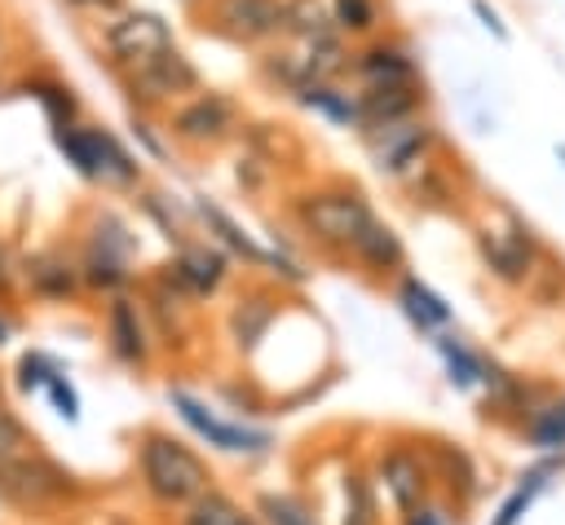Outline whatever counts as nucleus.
Wrapping results in <instances>:
<instances>
[{"instance_id":"473e14b6","label":"nucleus","mask_w":565,"mask_h":525,"mask_svg":"<svg viewBox=\"0 0 565 525\" xmlns=\"http://www.w3.org/2000/svg\"><path fill=\"white\" fill-rule=\"evenodd\" d=\"M472 13L481 18V26H486V31H490V35L499 40V44L508 40V26H503V18H499V9H490L486 0H472Z\"/></svg>"},{"instance_id":"cd10ccee","label":"nucleus","mask_w":565,"mask_h":525,"mask_svg":"<svg viewBox=\"0 0 565 525\" xmlns=\"http://www.w3.org/2000/svg\"><path fill=\"white\" fill-rule=\"evenodd\" d=\"M260 512H265L274 525H313V516H305L291 499H278V494H265V499H260Z\"/></svg>"},{"instance_id":"f257e3e1","label":"nucleus","mask_w":565,"mask_h":525,"mask_svg":"<svg viewBox=\"0 0 565 525\" xmlns=\"http://www.w3.org/2000/svg\"><path fill=\"white\" fill-rule=\"evenodd\" d=\"M141 472H146V485L168 503H185L207 490V468L172 437H146Z\"/></svg>"},{"instance_id":"72a5a7b5","label":"nucleus","mask_w":565,"mask_h":525,"mask_svg":"<svg viewBox=\"0 0 565 525\" xmlns=\"http://www.w3.org/2000/svg\"><path fill=\"white\" fill-rule=\"evenodd\" d=\"M35 287H44V291H71V274L62 265H44V269H35Z\"/></svg>"},{"instance_id":"4be33fe9","label":"nucleus","mask_w":565,"mask_h":525,"mask_svg":"<svg viewBox=\"0 0 565 525\" xmlns=\"http://www.w3.org/2000/svg\"><path fill=\"white\" fill-rule=\"evenodd\" d=\"M238 521H243V512L225 494H199L185 516V525H238Z\"/></svg>"},{"instance_id":"39448f33","label":"nucleus","mask_w":565,"mask_h":525,"mask_svg":"<svg viewBox=\"0 0 565 525\" xmlns=\"http://www.w3.org/2000/svg\"><path fill=\"white\" fill-rule=\"evenodd\" d=\"M300 221L322 238V243H353V234L371 221L366 203L353 190L340 194H313L300 203Z\"/></svg>"},{"instance_id":"0eeeda50","label":"nucleus","mask_w":565,"mask_h":525,"mask_svg":"<svg viewBox=\"0 0 565 525\" xmlns=\"http://www.w3.org/2000/svg\"><path fill=\"white\" fill-rule=\"evenodd\" d=\"M366 141H371V154L384 172H402L406 163H415L424 154V146L433 141V128L428 124H415L411 115L406 119H393V124H380V128H366Z\"/></svg>"},{"instance_id":"1a4fd4ad","label":"nucleus","mask_w":565,"mask_h":525,"mask_svg":"<svg viewBox=\"0 0 565 525\" xmlns=\"http://www.w3.org/2000/svg\"><path fill=\"white\" fill-rule=\"evenodd\" d=\"M172 406L181 410V419H185L194 432H203V437H207L212 446H221V450H260V446H269L265 432H247L243 424H221V419L207 415V406L194 401L190 393H172Z\"/></svg>"},{"instance_id":"e433bc0d","label":"nucleus","mask_w":565,"mask_h":525,"mask_svg":"<svg viewBox=\"0 0 565 525\" xmlns=\"http://www.w3.org/2000/svg\"><path fill=\"white\" fill-rule=\"evenodd\" d=\"M411 525H441V516H437V512H419Z\"/></svg>"},{"instance_id":"aec40b11","label":"nucleus","mask_w":565,"mask_h":525,"mask_svg":"<svg viewBox=\"0 0 565 525\" xmlns=\"http://www.w3.org/2000/svg\"><path fill=\"white\" fill-rule=\"evenodd\" d=\"M375 22H380L375 0H331V26L335 31L366 35V31H375Z\"/></svg>"},{"instance_id":"9d476101","label":"nucleus","mask_w":565,"mask_h":525,"mask_svg":"<svg viewBox=\"0 0 565 525\" xmlns=\"http://www.w3.org/2000/svg\"><path fill=\"white\" fill-rule=\"evenodd\" d=\"M415 106H419V88H415V84L366 88V93L358 97V124H362V128H380V124H393V119L415 115Z\"/></svg>"},{"instance_id":"f3484780","label":"nucleus","mask_w":565,"mask_h":525,"mask_svg":"<svg viewBox=\"0 0 565 525\" xmlns=\"http://www.w3.org/2000/svg\"><path fill=\"white\" fill-rule=\"evenodd\" d=\"M296 93H300V101H305V106H313V110L331 115L335 124H358V101H349L344 93H335L327 79H309V84H300Z\"/></svg>"},{"instance_id":"a211bd4d","label":"nucleus","mask_w":565,"mask_h":525,"mask_svg":"<svg viewBox=\"0 0 565 525\" xmlns=\"http://www.w3.org/2000/svg\"><path fill=\"white\" fill-rule=\"evenodd\" d=\"M384 485L393 490L397 507L415 512V503H419V468H415L411 454H388L384 459Z\"/></svg>"},{"instance_id":"393cba45","label":"nucleus","mask_w":565,"mask_h":525,"mask_svg":"<svg viewBox=\"0 0 565 525\" xmlns=\"http://www.w3.org/2000/svg\"><path fill=\"white\" fill-rule=\"evenodd\" d=\"M530 441H534L539 450H556V446H565V406L543 410V415L530 424Z\"/></svg>"},{"instance_id":"a878e982","label":"nucleus","mask_w":565,"mask_h":525,"mask_svg":"<svg viewBox=\"0 0 565 525\" xmlns=\"http://www.w3.org/2000/svg\"><path fill=\"white\" fill-rule=\"evenodd\" d=\"M486 256L494 260V269H499L503 278H516V274L525 269V243L508 247V243H503V234H490V238H486Z\"/></svg>"},{"instance_id":"c756f323","label":"nucleus","mask_w":565,"mask_h":525,"mask_svg":"<svg viewBox=\"0 0 565 525\" xmlns=\"http://www.w3.org/2000/svg\"><path fill=\"white\" fill-rule=\"evenodd\" d=\"M22 446H26V432H22V424H18L9 410H0V459H13Z\"/></svg>"},{"instance_id":"5701e85b","label":"nucleus","mask_w":565,"mask_h":525,"mask_svg":"<svg viewBox=\"0 0 565 525\" xmlns=\"http://www.w3.org/2000/svg\"><path fill=\"white\" fill-rule=\"evenodd\" d=\"M31 93H35V101L49 110V124H53V128H66V124L75 119V97H71V88L40 79V84H31Z\"/></svg>"},{"instance_id":"6ab92c4d","label":"nucleus","mask_w":565,"mask_h":525,"mask_svg":"<svg viewBox=\"0 0 565 525\" xmlns=\"http://www.w3.org/2000/svg\"><path fill=\"white\" fill-rule=\"evenodd\" d=\"M282 31L309 40V35H322V31H335V26H331L322 0H287V9H282Z\"/></svg>"},{"instance_id":"ea45409f","label":"nucleus","mask_w":565,"mask_h":525,"mask_svg":"<svg viewBox=\"0 0 565 525\" xmlns=\"http://www.w3.org/2000/svg\"><path fill=\"white\" fill-rule=\"evenodd\" d=\"M185 4H194V0H185Z\"/></svg>"},{"instance_id":"4c0bfd02","label":"nucleus","mask_w":565,"mask_h":525,"mask_svg":"<svg viewBox=\"0 0 565 525\" xmlns=\"http://www.w3.org/2000/svg\"><path fill=\"white\" fill-rule=\"evenodd\" d=\"M4 335H9V331H4V322H0V344H4Z\"/></svg>"},{"instance_id":"bb28decb","label":"nucleus","mask_w":565,"mask_h":525,"mask_svg":"<svg viewBox=\"0 0 565 525\" xmlns=\"http://www.w3.org/2000/svg\"><path fill=\"white\" fill-rule=\"evenodd\" d=\"M88 282H93V287H119V282H124V256L97 247V251L88 256Z\"/></svg>"},{"instance_id":"f8f14e48","label":"nucleus","mask_w":565,"mask_h":525,"mask_svg":"<svg viewBox=\"0 0 565 525\" xmlns=\"http://www.w3.org/2000/svg\"><path fill=\"white\" fill-rule=\"evenodd\" d=\"M0 490L13 494V499H49V494H62V476L44 463H13V459H0Z\"/></svg>"},{"instance_id":"b1692460","label":"nucleus","mask_w":565,"mask_h":525,"mask_svg":"<svg viewBox=\"0 0 565 525\" xmlns=\"http://www.w3.org/2000/svg\"><path fill=\"white\" fill-rule=\"evenodd\" d=\"M543 476H547V468H539V472H530V476H525V481H521V485L512 490V499H508V503L499 507V516H494V525H516V521H521V512L530 507V499H534V494L543 490Z\"/></svg>"},{"instance_id":"7ed1b4c3","label":"nucleus","mask_w":565,"mask_h":525,"mask_svg":"<svg viewBox=\"0 0 565 525\" xmlns=\"http://www.w3.org/2000/svg\"><path fill=\"white\" fill-rule=\"evenodd\" d=\"M102 44H106V57L119 71H128V66L154 57L159 49H168L172 44V26L150 9H115V18L102 31Z\"/></svg>"},{"instance_id":"423d86ee","label":"nucleus","mask_w":565,"mask_h":525,"mask_svg":"<svg viewBox=\"0 0 565 525\" xmlns=\"http://www.w3.org/2000/svg\"><path fill=\"white\" fill-rule=\"evenodd\" d=\"M234 119H238V110L225 93H199L172 115V132L190 146H212L234 128Z\"/></svg>"},{"instance_id":"4468645a","label":"nucleus","mask_w":565,"mask_h":525,"mask_svg":"<svg viewBox=\"0 0 565 525\" xmlns=\"http://www.w3.org/2000/svg\"><path fill=\"white\" fill-rule=\"evenodd\" d=\"M402 304H406L411 322H419L424 331H428V326H446V322H450V304H446L437 291H428L419 278H406V282H402Z\"/></svg>"},{"instance_id":"9b49d317","label":"nucleus","mask_w":565,"mask_h":525,"mask_svg":"<svg viewBox=\"0 0 565 525\" xmlns=\"http://www.w3.org/2000/svg\"><path fill=\"white\" fill-rule=\"evenodd\" d=\"M84 137H88V154H93V181H106V185H132L137 181V159L119 146L115 132L84 128Z\"/></svg>"},{"instance_id":"c85d7f7f","label":"nucleus","mask_w":565,"mask_h":525,"mask_svg":"<svg viewBox=\"0 0 565 525\" xmlns=\"http://www.w3.org/2000/svg\"><path fill=\"white\" fill-rule=\"evenodd\" d=\"M44 388H49V397H53V406H57V415L75 424V419H79V401H75V393H71V384H66L62 375H49V384H44Z\"/></svg>"},{"instance_id":"2f4dec72","label":"nucleus","mask_w":565,"mask_h":525,"mask_svg":"<svg viewBox=\"0 0 565 525\" xmlns=\"http://www.w3.org/2000/svg\"><path fill=\"white\" fill-rule=\"evenodd\" d=\"M18 371H22V379H18V384H22L26 393H31V388H44V384H49V375H57L44 357H22V366H18Z\"/></svg>"},{"instance_id":"2eb2a0df","label":"nucleus","mask_w":565,"mask_h":525,"mask_svg":"<svg viewBox=\"0 0 565 525\" xmlns=\"http://www.w3.org/2000/svg\"><path fill=\"white\" fill-rule=\"evenodd\" d=\"M110 335H115V353L124 362H141L146 357V340H141V322H137V309L128 300H115L110 304Z\"/></svg>"},{"instance_id":"dca6fc26","label":"nucleus","mask_w":565,"mask_h":525,"mask_svg":"<svg viewBox=\"0 0 565 525\" xmlns=\"http://www.w3.org/2000/svg\"><path fill=\"white\" fill-rule=\"evenodd\" d=\"M221 274H225V260L207 247H185L177 260V278H185L194 291H212L221 282Z\"/></svg>"},{"instance_id":"c9c22d12","label":"nucleus","mask_w":565,"mask_h":525,"mask_svg":"<svg viewBox=\"0 0 565 525\" xmlns=\"http://www.w3.org/2000/svg\"><path fill=\"white\" fill-rule=\"evenodd\" d=\"M132 132H137V137L146 141V150H150V154H163V146L154 141V132H150V124H141V119H137V124H132Z\"/></svg>"},{"instance_id":"412c9836","label":"nucleus","mask_w":565,"mask_h":525,"mask_svg":"<svg viewBox=\"0 0 565 525\" xmlns=\"http://www.w3.org/2000/svg\"><path fill=\"white\" fill-rule=\"evenodd\" d=\"M437 349H441V357H446V371H450V384H455V388H472L477 379H486V366H481L459 340L446 335V340H437Z\"/></svg>"},{"instance_id":"7c9ffc66","label":"nucleus","mask_w":565,"mask_h":525,"mask_svg":"<svg viewBox=\"0 0 565 525\" xmlns=\"http://www.w3.org/2000/svg\"><path fill=\"white\" fill-rule=\"evenodd\" d=\"M349 499H353V512H349V521L344 525H371V494H366V485H362V476H349Z\"/></svg>"},{"instance_id":"20e7f679","label":"nucleus","mask_w":565,"mask_h":525,"mask_svg":"<svg viewBox=\"0 0 565 525\" xmlns=\"http://www.w3.org/2000/svg\"><path fill=\"white\" fill-rule=\"evenodd\" d=\"M287 0H212V26L238 44H265L282 35Z\"/></svg>"},{"instance_id":"f03ea898","label":"nucleus","mask_w":565,"mask_h":525,"mask_svg":"<svg viewBox=\"0 0 565 525\" xmlns=\"http://www.w3.org/2000/svg\"><path fill=\"white\" fill-rule=\"evenodd\" d=\"M124 84H128L132 101L159 106V101H177V97H185V93H199V71H194V62H190L177 44H168V49H159L154 57L128 66V71H124Z\"/></svg>"},{"instance_id":"ddd939ff","label":"nucleus","mask_w":565,"mask_h":525,"mask_svg":"<svg viewBox=\"0 0 565 525\" xmlns=\"http://www.w3.org/2000/svg\"><path fill=\"white\" fill-rule=\"evenodd\" d=\"M366 265H375V269H393V265H402V238L388 229V225H380V221H366L358 234H353V243H349Z\"/></svg>"},{"instance_id":"58836bf2","label":"nucleus","mask_w":565,"mask_h":525,"mask_svg":"<svg viewBox=\"0 0 565 525\" xmlns=\"http://www.w3.org/2000/svg\"><path fill=\"white\" fill-rule=\"evenodd\" d=\"M238 525H252V521H247V516H243V521H238Z\"/></svg>"},{"instance_id":"f704fd0d","label":"nucleus","mask_w":565,"mask_h":525,"mask_svg":"<svg viewBox=\"0 0 565 525\" xmlns=\"http://www.w3.org/2000/svg\"><path fill=\"white\" fill-rule=\"evenodd\" d=\"M71 9H88V13H115L124 9V0H66Z\"/></svg>"},{"instance_id":"6e6552de","label":"nucleus","mask_w":565,"mask_h":525,"mask_svg":"<svg viewBox=\"0 0 565 525\" xmlns=\"http://www.w3.org/2000/svg\"><path fill=\"white\" fill-rule=\"evenodd\" d=\"M353 71L362 75L366 88H384V84H415V57L406 53V44L397 40H375L353 57Z\"/></svg>"}]
</instances>
